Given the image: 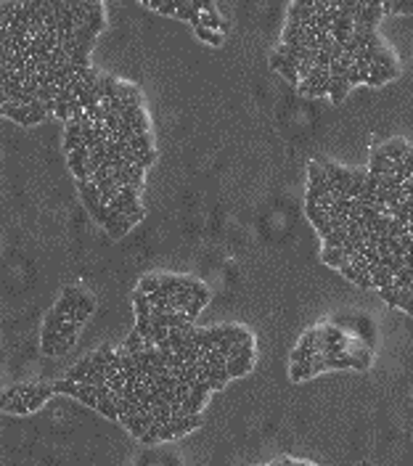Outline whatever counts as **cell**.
Here are the masks:
<instances>
[{"label":"cell","mask_w":413,"mask_h":466,"mask_svg":"<svg viewBox=\"0 0 413 466\" xmlns=\"http://www.w3.org/2000/svg\"><path fill=\"white\" fill-rule=\"evenodd\" d=\"M299 64H302V61H299ZM299 64H297V61H291V58H286V56H281L278 51H276L273 56H270V66H273V69H278V72L284 74L291 85H302L299 72H297V66H299Z\"/></svg>","instance_id":"6da1fadb"},{"label":"cell","mask_w":413,"mask_h":466,"mask_svg":"<svg viewBox=\"0 0 413 466\" xmlns=\"http://www.w3.org/2000/svg\"><path fill=\"white\" fill-rule=\"evenodd\" d=\"M80 196H82V204H85V207L90 209V212L101 204V191H98V185H96V183H90V180L80 183Z\"/></svg>","instance_id":"7a4b0ae2"},{"label":"cell","mask_w":413,"mask_h":466,"mask_svg":"<svg viewBox=\"0 0 413 466\" xmlns=\"http://www.w3.org/2000/svg\"><path fill=\"white\" fill-rule=\"evenodd\" d=\"M408 148H410V146L403 141V138H392V141H389L387 146H382V151L389 157V162H403L405 154H408Z\"/></svg>","instance_id":"3957f363"},{"label":"cell","mask_w":413,"mask_h":466,"mask_svg":"<svg viewBox=\"0 0 413 466\" xmlns=\"http://www.w3.org/2000/svg\"><path fill=\"white\" fill-rule=\"evenodd\" d=\"M3 111L6 116H11V120H16L19 125H24V127H29V111H27V106H19V103H8V101H3Z\"/></svg>","instance_id":"277c9868"},{"label":"cell","mask_w":413,"mask_h":466,"mask_svg":"<svg viewBox=\"0 0 413 466\" xmlns=\"http://www.w3.org/2000/svg\"><path fill=\"white\" fill-rule=\"evenodd\" d=\"M347 90H350L347 77H331V83H328V96H331L334 103H342V101H345Z\"/></svg>","instance_id":"5b68a950"},{"label":"cell","mask_w":413,"mask_h":466,"mask_svg":"<svg viewBox=\"0 0 413 466\" xmlns=\"http://www.w3.org/2000/svg\"><path fill=\"white\" fill-rule=\"evenodd\" d=\"M61 339L64 336L58 334V331H53V329H45L43 326V353L45 355H58V344H61Z\"/></svg>","instance_id":"8992f818"},{"label":"cell","mask_w":413,"mask_h":466,"mask_svg":"<svg viewBox=\"0 0 413 466\" xmlns=\"http://www.w3.org/2000/svg\"><path fill=\"white\" fill-rule=\"evenodd\" d=\"M175 426V437H183L188 435L191 429H196L199 424H202V416H185V418H172L170 421Z\"/></svg>","instance_id":"52a82bcc"},{"label":"cell","mask_w":413,"mask_h":466,"mask_svg":"<svg viewBox=\"0 0 413 466\" xmlns=\"http://www.w3.org/2000/svg\"><path fill=\"white\" fill-rule=\"evenodd\" d=\"M371 281H373V289H387V286H395V276L389 273L387 267L373 265V270H371Z\"/></svg>","instance_id":"ba28073f"},{"label":"cell","mask_w":413,"mask_h":466,"mask_svg":"<svg viewBox=\"0 0 413 466\" xmlns=\"http://www.w3.org/2000/svg\"><path fill=\"white\" fill-rule=\"evenodd\" d=\"M120 80L117 77H111V74H103L101 77V88H103V101H114V98H120ZM101 101V103H103Z\"/></svg>","instance_id":"9c48e42d"},{"label":"cell","mask_w":413,"mask_h":466,"mask_svg":"<svg viewBox=\"0 0 413 466\" xmlns=\"http://www.w3.org/2000/svg\"><path fill=\"white\" fill-rule=\"evenodd\" d=\"M88 27L96 32V34L106 27V21H103V6H101V3H90V11H88Z\"/></svg>","instance_id":"30bf717a"},{"label":"cell","mask_w":413,"mask_h":466,"mask_svg":"<svg viewBox=\"0 0 413 466\" xmlns=\"http://www.w3.org/2000/svg\"><path fill=\"white\" fill-rule=\"evenodd\" d=\"M252 363L254 360H241V358H228V374H231V379L233 376H244V374H249L252 371Z\"/></svg>","instance_id":"8fae6325"},{"label":"cell","mask_w":413,"mask_h":466,"mask_svg":"<svg viewBox=\"0 0 413 466\" xmlns=\"http://www.w3.org/2000/svg\"><path fill=\"white\" fill-rule=\"evenodd\" d=\"M130 148L138 151V154H148V151H154V138H151V133H146V135H133V141H130Z\"/></svg>","instance_id":"7c38bea8"},{"label":"cell","mask_w":413,"mask_h":466,"mask_svg":"<svg viewBox=\"0 0 413 466\" xmlns=\"http://www.w3.org/2000/svg\"><path fill=\"white\" fill-rule=\"evenodd\" d=\"M133 302H135V313H138V318H151L154 307H151V302H148V294H143V291L138 289V294L133 297Z\"/></svg>","instance_id":"4fadbf2b"},{"label":"cell","mask_w":413,"mask_h":466,"mask_svg":"<svg viewBox=\"0 0 413 466\" xmlns=\"http://www.w3.org/2000/svg\"><path fill=\"white\" fill-rule=\"evenodd\" d=\"M321 257H323V262H326V265L336 267V270L342 267V262L347 260V257H345V252H342V249H334V247H323V254H321Z\"/></svg>","instance_id":"5bb4252c"},{"label":"cell","mask_w":413,"mask_h":466,"mask_svg":"<svg viewBox=\"0 0 413 466\" xmlns=\"http://www.w3.org/2000/svg\"><path fill=\"white\" fill-rule=\"evenodd\" d=\"M289 376H291V381H302V379H310V376H315L313 363H291Z\"/></svg>","instance_id":"9a60e30c"},{"label":"cell","mask_w":413,"mask_h":466,"mask_svg":"<svg viewBox=\"0 0 413 466\" xmlns=\"http://www.w3.org/2000/svg\"><path fill=\"white\" fill-rule=\"evenodd\" d=\"M125 350H127L130 355H138V353H143V350H146V339H143V336H140L138 331H133V334L127 336V342H125Z\"/></svg>","instance_id":"2e32d148"},{"label":"cell","mask_w":413,"mask_h":466,"mask_svg":"<svg viewBox=\"0 0 413 466\" xmlns=\"http://www.w3.org/2000/svg\"><path fill=\"white\" fill-rule=\"evenodd\" d=\"M53 392H61V395H72V398H80L82 387H80L77 381H69V379H64V381H56V384H53Z\"/></svg>","instance_id":"e0dca14e"},{"label":"cell","mask_w":413,"mask_h":466,"mask_svg":"<svg viewBox=\"0 0 413 466\" xmlns=\"http://www.w3.org/2000/svg\"><path fill=\"white\" fill-rule=\"evenodd\" d=\"M3 411H6V413H19V416H27V413H32L24 398H16V400H11V403H3Z\"/></svg>","instance_id":"ac0fdd59"},{"label":"cell","mask_w":413,"mask_h":466,"mask_svg":"<svg viewBox=\"0 0 413 466\" xmlns=\"http://www.w3.org/2000/svg\"><path fill=\"white\" fill-rule=\"evenodd\" d=\"M98 413H103L106 418H114V421H120V408H117L109 398H103V400H98V408H96Z\"/></svg>","instance_id":"d6986e66"},{"label":"cell","mask_w":413,"mask_h":466,"mask_svg":"<svg viewBox=\"0 0 413 466\" xmlns=\"http://www.w3.org/2000/svg\"><path fill=\"white\" fill-rule=\"evenodd\" d=\"M172 299H175V307L185 313V310H188V305H191V302H194L196 297H194V294H191V291H188V289H180L178 294H172Z\"/></svg>","instance_id":"ffe728a7"},{"label":"cell","mask_w":413,"mask_h":466,"mask_svg":"<svg viewBox=\"0 0 413 466\" xmlns=\"http://www.w3.org/2000/svg\"><path fill=\"white\" fill-rule=\"evenodd\" d=\"M196 34H199V37H202L204 43H209V45H220V43H222L220 32H215V29H207V27H202V24L196 27Z\"/></svg>","instance_id":"44dd1931"},{"label":"cell","mask_w":413,"mask_h":466,"mask_svg":"<svg viewBox=\"0 0 413 466\" xmlns=\"http://www.w3.org/2000/svg\"><path fill=\"white\" fill-rule=\"evenodd\" d=\"M66 321H69L66 316H61V313H56V310H53L51 316L45 318V323H43V326H45V329H53V331H58V329H61V326H64Z\"/></svg>","instance_id":"7402d4cb"},{"label":"cell","mask_w":413,"mask_h":466,"mask_svg":"<svg viewBox=\"0 0 413 466\" xmlns=\"http://www.w3.org/2000/svg\"><path fill=\"white\" fill-rule=\"evenodd\" d=\"M379 294H382V299L387 302L389 307H397L400 305V294H397V289L395 286H387V289H379Z\"/></svg>","instance_id":"603a6c76"},{"label":"cell","mask_w":413,"mask_h":466,"mask_svg":"<svg viewBox=\"0 0 413 466\" xmlns=\"http://www.w3.org/2000/svg\"><path fill=\"white\" fill-rule=\"evenodd\" d=\"M321 331H323V339H326V342H347L345 334H342L336 326H323Z\"/></svg>","instance_id":"cb8c5ba5"},{"label":"cell","mask_w":413,"mask_h":466,"mask_svg":"<svg viewBox=\"0 0 413 466\" xmlns=\"http://www.w3.org/2000/svg\"><path fill=\"white\" fill-rule=\"evenodd\" d=\"M159 278L157 276H146L143 281H140V291H143V294H154V291H159Z\"/></svg>","instance_id":"d4e9b609"},{"label":"cell","mask_w":413,"mask_h":466,"mask_svg":"<svg viewBox=\"0 0 413 466\" xmlns=\"http://www.w3.org/2000/svg\"><path fill=\"white\" fill-rule=\"evenodd\" d=\"M58 120H64V122H72V106H69L66 101H56V111H53Z\"/></svg>","instance_id":"484cf974"},{"label":"cell","mask_w":413,"mask_h":466,"mask_svg":"<svg viewBox=\"0 0 413 466\" xmlns=\"http://www.w3.org/2000/svg\"><path fill=\"white\" fill-rule=\"evenodd\" d=\"M207 302H209V299H202V297H196V299L191 302V305H188V310H185V316H188V321H191V323H194V321H196V316H199V310H202V307L207 305Z\"/></svg>","instance_id":"4316f807"},{"label":"cell","mask_w":413,"mask_h":466,"mask_svg":"<svg viewBox=\"0 0 413 466\" xmlns=\"http://www.w3.org/2000/svg\"><path fill=\"white\" fill-rule=\"evenodd\" d=\"M120 196H122L127 204H138V188H133V185H122Z\"/></svg>","instance_id":"83f0119b"},{"label":"cell","mask_w":413,"mask_h":466,"mask_svg":"<svg viewBox=\"0 0 413 466\" xmlns=\"http://www.w3.org/2000/svg\"><path fill=\"white\" fill-rule=\"evenodd\" d=\"M109 215H111V209H109V204H98L96 209H93V217L98 220L101 225H106V220H109Z\"/></svg>","instance_id":"f1b7e54d"},{"label":"cell","mask_w":413,"mask_h":466,"mask_svg":"<svg viewBox=\"0 0 413 466\" xmlns=\"http://www.w3.org/2000/svg\"><path fill=\"white\" fill-rule=\"evenodd\" d=\"M77 329H80V323H74V321H66L61 329H58V334L64 336V339H72V336L77 334Z\"/></svg>","instance_id":"f546056e"},{"label":"cell","mask_w":413,"mask_h":466,"mask_svg":"<svg viewBox=\"0 0 413 466\" xmlns=\"http://www.w3.org/2000/svg\"><path fill=\"white\" fill-rule=\"evenodd\" d=\"M159 440H175V426L172 424H164L159 429Z\"/></svg>","instance_id":"4dcf8cb0"},{"label":"cell","mask_w":413,"mask_h":466,"mask_svg":"<svg viewBox=\"0 0 413 466\" xmlns=\"http://www.w3.org/2000/svg\"><path fill=\"white\" fill-rule=\"evenodd\" d=\"M392 14H413V3H392Z\"/></svg>","instance_id":"1f68e13d"},{"label":"cell","mask_w":413,"mask_h":466,"mask_svg":"<svg viewBox=\"0 0 413 466\" xmlns=\"http://www.w3.org/2000/svg\"><path fill=\"white\" fill-rule=\"evenodd\" d=\"M80 310H85V313H93V299H90L88 294H80Z\"/></svg>","instance_id":"d6a6232c"},{"label":"cell","mask_w":413,"mask_h":466,"mask_svg":"<svg viewBox=\"0 0 413 466\" xmlns=\"http://www.w3.org/2000/svg\"><path fill=\"white\" fill-rule=\"evenodd\" d=\"M72 344H74V336H72V339H61V344L56 347V350H58V355H64V353H66V350L72 347Z\"/></svg>","instance_id":"836d02e7"},{"label":"cell","mask_w":413,"mask_h":466,"mask_svg":"<svg viewBox=\"0 0 413 466\" xmlns=\"http://www.w3.org/2000/svg\"><path fill=\"white\" fill-rule=\"evenodd\" d=\"M403 162H405V170L413 175V146L408 148V154H405V159H403Z\"/></svg>","instance_id":"e575fe53"},{"label":"cell","mask_w":413,"mask_h":466,"mask_svg":"<svg viewBox=\"0 0 413 466\" xmlns=\"http://www.w3.org/2000/svg\"><path fill=\"white\" fill-rule=\"evenodd\" d=\"M289 466H308V463H294V461H291V463H289Z\"/></svg>","instance_id":"d590c367"},{"label":"cell","mask_w":413,"mask_h":466,"mask_svg":"<svg viewBox=\"0 0 413 466\" xmlns=\"http://www.w3.org/2000/svg\"><path fill=\"white\" fill-rule=\"evenodd\" d=\"M408 316H413V305H410V307H408Z\"/></svg>","instance_id":"8d00e7d4"}]
</instances>
